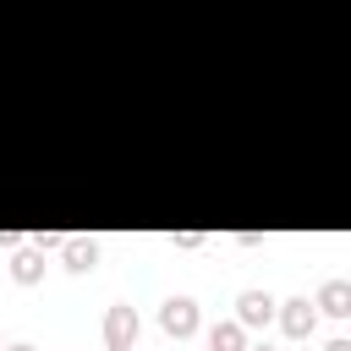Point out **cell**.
I'll return each mask as SVG.
<instances>
[{"label":"cell","instance_id":"cell-1","mask_svg":"<svg viewBox=\"0 0 351 351\" xmlns=\"http://www.w3.org/2000/svg\"><path fill=\"white\" fill-rule=\"evenodd\" d=\"M137 335H143L137 307H132V302H115V307L104 313V346H110V351H132V346H137Z\"/></svg>","mask_w":351,"mask_h":351},{"label":"cell","instance_id":"cell-2","mask_svg":"<svg viewBox=\"0 0 351 351\" xmlns=\"http://www.w3.org/2000/svg\"><path fill=\"white\" fill-rule=\"evenodd\" d=\"M159 329H165L170 340L197 335V302H192V296H170V302L159 307Z\"/></svg>","mask_w":351,"mask_h":351},{"label":"cell","instance_id":"cell-3","mask_svg":"<svg viewBox=\"0 0 351 351\" xmlns=\"http://www.w3.org/2000/svg\"><path fill=\"white\" fill-rule=\"evenodd\" d=\"M280 329H285L291 340H313V329H318V307H313L307 296H291V302L280 307Z\"/></svg>","mask_w":351,"mask_h":351},{"label":"cell","instance_id":"cell-4","mask_svg":"<svg viewBox=\"0 0 351 351\" xmlns=\"http://www.w3.org/2000/svg\"><path fill=\"white\" fill-rule=\"evenodd\" d=\"M274 307H280V302H274L269 291H241V296H236V324H241V329H263V324L274 318Z\"/></svg>","mask_w":351,"mask_h":351},{"label":"cell","instance_id":"cell-5","mask_svg":"<svg viewBox=\"0 0 351 351\" xmlns=\"http://www.w3.org/2000/svg\"><path fill=\"white\" fill-rule=\"evenodd\" d=\"M60 263H66L71 274H88V269L99 263V241H93V236H66V241H60Z\"/></svg>","mask_w":351,"mask_h":351},{"label":"cell","instance_id":"cell-6","mask_svg":"<svg viewBox=\"0 0 351 351\" xmlns=\"http://www.w3.org/2000/svg\"><path fill=\"white\" fill-rule=\"evenodd\" d=\"M11 280H16V285H38V280H44V252H38V247H16Z\"/></svg>","mask_w":351,"mask_h":351},{"label":"cell","instance_id":"cell-7","mask_svg":"<svg viewBox=\"0 0 351 351\" xmlns=\"http://www.w3.org/2000/svg\"><path fill=\"white\" fill-rule=\"evenodd\" d=\"M313 307H324L329 318H346V313H351V285H346V280H329V285H318Z\"/></svg>","mask_w":351,"mask_h":351},{"label":"cell","instance_id":"cell-8","mask_svg":"<svg viewBox=\"0 0 351 351\" xmlns=\"http://www.w3.org/2000/svg\"><path fill=\"white\" fill-rule=\"evenodd\" d=\"M208 351H247V329H241L236 318L214 324V329H208Z\"/></svg>","mask_w":351,"mask_h":351},{"label":"cell","instance_id":"cell-9","mask_svg":"<svg viewBox=\"0 0 351 351\" xmlns=\"http://www.w3.org/2000/svg\"><path fill=\"white\" fill-rule=\"evenodd\" d=\"M60 241H66V236H60V230H38V236H33V247H38V252H49V247H55V252H60Z\"/></svg>","mask_w":351,"mask_h":351},{"label":"cell","instance_id":"cell-10","mask_svg":"<svg viewBox=\"0 0 351 351\" xmlns=\"http://www.w3.org/2000/svg\"><path fill=\"white\" fill-rule=\"evenodd\" d=\"M0 247H22V230H0Z\"/></svg>","mask_w":351,"mask_h":351},{"label":"cell","instance_id":"cell-11","mask_svg":"<svg viewBox=\"0 0 351 351\" xmlns=\"http://www.w3.org/2000/svg\"><path fill=\"white\" fill-rule=\"evenodd\" d=\"M324 351H351V340H329V346H324Z\"/></svg>","mask_w":351,"mask_h":351},{"label":"cell","instance_id":"cell-12","mask_svg":"<svg viewBox=\"0 0 351 351\" xmlns=\"http://www.w3.org/2000/svg\"><path fill=\"white\" fill-rule=\"evenodd\" d=\"M247 351H274V346H252V340H247Z\"/></svg>","mask_w":351,"mask_h":351},{"label":"cell","instance_id":"cell-13","mask_svg":"<svg viewBox=\"0 0 351 351\" xmlns=\"http://www.w3.org/2000/svg\"><path fill=\"white\" fill-rule=\"evenodd\" d=\"M5 351H33V346H5Z\"/></svg>","mask_w":351,"mask_h":351},{"label":"cell","instance_id":"cell-14","mask_svg":"<svg viewBox=\"0 0 351 351\" xmlns=\"http://www.w3.org/2000/svg\"><path fill=\"white\" fill-rule=\"evenodd\" d=\"M296 346H302V351H307V340H296Z\"/></svg>","mask_w":351,"mask_h":351},{"label":"cell","instance_id":"cell-15","mask_svg":"<svg viewBox=\"0 0 351 351\" xmlns=\"http://www.w3.org/2000/svg\"><path fill=\"white\" fill-rule=\"evenodd\" d=\"M0 351H5V346H0Z\"/></svg>","mask_w":351,"mask_h":351}]
</instances>
